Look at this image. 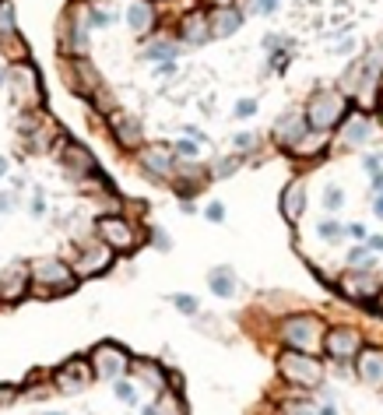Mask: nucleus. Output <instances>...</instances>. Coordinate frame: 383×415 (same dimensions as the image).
<instances>
[{
    "instance_id": "nucleus-1",
    "label": "nucleus",
    "mask_w": 383,
    "mask_h": 415,
    "mask_svg": "<svg viewBox=\"0 0 383 415\" xmlns=\"http://www.w3.org/2000/svg\"><path fill=\"white\" fill-rule=\"evenodd\" d=\"M278 370H282V377L292 380V384H302V387H316L320 380H324V366L309 356V352H282V359H278Z\"/></svg>"
},
{
    "instance_id": "nucleus-2",
    "label": "nucleus",
    "mask_w": 383,
    "mask_h": 415,
    "mask_svg": "<svg viewBox=\"0 0 383 415\" xmlns=\"http://www.w3.org/2000/svg\"><path fill=\"white\" fill-rule=\"evenodd\" d=\"M282 338H285L295 352H309L313 356L320 348V341H324V324L316 317H292L285 327H282Z\"/></svg>"
},
{
    "instance_id": "nucleus-3",
    "label": "nucleus",
    "mask_w": 383,
    "mask_h": 415,
    "mask_svg": "<svg viewBox=\"0 0 383 415\" xmlns=\"http://www.w3.org/2000/svg\"><path fill=\"white\" fill-rule=\"evenodd\" d=\"M341 113H345V96H338V92H316L302 116H306V127L327 130V127H334L341 120Z\"/></svg>"
},
{
    "instance_id": "nucleus-4",
    "label": "nucleus",
    "mask_w": 383,
    "mask_h": 415,
    "mask_svg": "<svg viewBox=\"0 0 383 415\" xmlns=\"http://www.w3.org/2000/svg\"><path fill=\"white\" fill-rule=\"evenodd\" d=\"M127 352L120 348V345H113V341H102L96 352H92V366H96L98 377H105V380H113V377H123L127 373Z\"/></svg>"
},
{
    "instance_id": "nucleus-5",
    "label": "nucleus",
    "mask_w": 383,
    "mask_h": 415,
    "mask_svg": "<svg viewBox=\"0 0 383 415\" xmlns=\"http://www.w3.org/2000/svg\"><path fill=\"white\" fill-rule=\"evenodd\" d=\"M32 282L39 289H53V285H60V292H71L74 289V278H71V271L60 261H39L32 268Z\"/></svg>"
},
{
    "instance_id": "nucleus-6",
    "label": "nucleus",
    "mask_w": 383,
    "mask_h": 415,
    "mask_svg": "<svg viewBox=\"0 0 383 415\" xmlns=\"http://www.w3.org/2000/svg\"><path fill=\"white\" fill-rule=\"evenodd\" d=\"M88 380H92V370H88V363H85V359H67V363L57 370V387H60L64 394H78V391H85V387H88Z\"/></svg>"
},
{
    "instance_id": "nucleus-7",
    "label": "nucleus",
    "mask_w": 383,
    "mask_h": 415,
    "mask_svg": "<svg viewBox=\"0 0 383 415\" xmlns=\"http://www.w3.org/2000/svg\"><path fill=\"white\" fill-rule=\"evenodd\" d=\"M98 236L113 250H134V229L123 218H98Z\"/></svg>"
},
{
    "instance_id": "nucleus-8",
    "label": "nucleus",
    "mask_w": 383,
    "mask_h": 415,
    "mask_svg": "<svg viewBox=\"0 0 383 415\" xmlns=\"http://www.w3.org/2000/svg\"><path fill=\"white\" fill-rule=\"evenodd\" d=\"M359 345H362V338H359V331H352V327H334V331L327 334V352H331L334 359L355 356Z\"/></svg>"
},
{
    "instance_id": "nucleus-9",
    "label": "nucleus",
    "mask_w": 383,
    "mask_h": 415,
    "mask_svg": "<svg viewBox=\"0 0 383 415\" xmlns=\"http://www.w3.org/2000/svg\"><path fill=\"white\" fill-rule=\"evenodd\" d=\"M359 377L370 387H383V348H362L359 352Z\"/></svg>"
},
{
    "instance_id": "nucleus-10",
    "label": "nucleus",
    "mask_w": 383,
    "mask_h": 415,
    "mask_svg": "<svg viewBox=\"0 0 383 415\" xmlns=\"http://www.w3.org/2000/svg\"><path fill=\"white\" fill-rule=\"evenodd\" d=\"M302 134H306V116L302 113H288V116L278 120V127H275L278 144H288V148H299Z\"/></svg>"
},
{
    "instance_id": "nucleus-11",
    "label": "nucleus",
    "mask_w": 383,
    "mask_h": 415,
    "mask_svg": "<svg viewBox=\"0 0 383 415\" xmlns=\"http://www.w3.org/2000/svg\"><path fill=\"white\" fill-rule=\"evenodd\" d=\"M109 261H113L109 246H88V250H81V264H78V275H85V278H92V275H102V271L109 268Z\"/></svg>"
},
{
    "instance_id": "nucleus-12",
    "label": "nucleus",
    "mask_w": 383,
    "mask_h": 415,
    "mask_svg": "<svg viewBox=\"0 0 383 415\" xmlns=\"http://www.w3.org/2000/svg\"><path fill=\"white\" fill-rule=\"evenodd\" d=\"M302 208H306V187H302V180H292L285 191H282V211H285L288 222H299L302 218Z\"/></svg>"
},
{
    "instance_id": "nucleus-13",
    "label": "nucleus",
    "mask_w": 383,
    "mask_h": 415,
    "mask_svg": "<svg viewBox=\"0 0 383 415\" xmlns=\"http://www.w3.org/2000/svg\"><path fill=\"white\" fill-rule=\"evenodd\" d=\"M28 289V268H7L0 275V296L4 300H18Z\"/></svg>"
},
{
    "instance_id": "nucleus-14",
    "label": "nucleus",
    "mask_w": 383,
    "mask_h": 415,
    "mask_svg": "<svg viewBox=\"0 0 383 415\" xmlns=\"http://www.w3.org/2000/svg\"><path fill=\"white\" fill-rule=\"evenodd\" d=\"M207 25H211V35H218V39H222V35H232V32L243 25V18H239L232 7H218V11L207 18Z\"/></svg>"
},
{
    "instance_id": "nucleus-15",
    "label": "nucleus",
    "mask_w": 383,
    "mask_h": 415,
    "mask_svg": "<svg viewBox=\"0 0 383 415\" xmlns=\"http://www.w3.org/2000/svg\"><path fill=\"white\" fill-rule=\"evenodd\" d=\"M141 166H144L148 173H155V176H169V169H173V152H169V148H148V152H141Z\"/></svg>"
},
{
    "instance_id": "nucleus-16",
    "label": "nucleus",
    "mask_w": 383,
    "mask_h": 415,
    "mask_svg": "<svg viewBox=\"0 0 383 415\" xmlns=\"http://www.w3.org/2000/svg\"><path fill=\"white\" fill-rule=\"evenodd\" d=\"M11 85H14L18 103H25V89H28V96H32V99L39 96V78H35V71H32V67H14V71H11Z\"/></svg>"
},
{
    "instance_id": "nucleus-17",
    "label": "nucleus",
    "mask_w": 383,
    "mask_h": 415,
    "mask_svg": "<svg viewBox=\"0 0 383 415\" xmlns=\"http://www.w3.org/2000/svg\"><path fill=\"white\" fill-rule=\"evenodd\" d=\"M180 35L187 39V42H207L211 39V25H207V18L204 14H187L183 18V28H180Z\"/></svg>"
},
{
    "instance_id": "nucleus-18",
    "label": "nucleus",
    "mask_w": 383,
    "mask_h": 415,
    "mask_svg": "<svg viewBox=\"0 0 383 415\" xmlns=\"http://www.w3.org/2000/svg\"><path fill=\"white\" fill-rule=\"evenodd\" d=\"M113 130H116V141H120L123 148H137V144H141V123H137L134 116H116Z\"/></svg>"
},
{
    "instance_id": "nucleus-19",
    "label": "nucleus",
    "mask_w": 383,
    "mask_h": 415,
    "mask_svg": "<svg viewBox=\"0 0 383 415\" xmlns=\"http://www.w3.org/2000/svg\"><path fill=\"white\" fill-rule=\"evenodd\" d=\"M207 282H211V292L215 296H236V275L229 268H215L207 275Z\"/></svg>"
},
{
    "instance_id": "nucleus-20",
    "label": "nucleus",
    "mask_w": 383,
    "mask_h": 415,
    "mask_svg": "<svg viewBox=\"0 0 383 415\" xmlns=\"http://www.w3.org/2000/svg\"><path fill=\"white\" fill-rule=\"evenodd\" d=\"M377 289H380L377 278H345V292H348L352 300H373Z\"/></svg>"
},
{
    "instance_id": "nucleus-21",
    "label": "nucleus",
    "mask_w": 383,
    "mask_h": 415,
    "mask_svg": "<svg viewBox=\"0 0 383 415\" xmlns=\"http://www.w3.org/2000/svg\"><path fill=\"white\" fill-rule=\"evenodd\" d=\"M127 21H130V28H134V32H148V28L155 25V14H152V7H148V4H130Z\"/></svg>"
},
{
    "instance_id": "nucleus-22",
    "label": "nucleus",
    "mask_w": 383,
    "mask_h": 415,
    "mask_svg": "<svg viewBox=\"0 0 383 415\" xmlns=\"http://www.w3.org/2000/svg\"><path fill=\"white\" fill-rule=\"evenodd\" d=\"M370 134H373L370 120H359V116H355V120L348 123V130H345V137H341V141H345L348 148H355V144H366V141H370Z\"/></svg>"
},
{
    "instance_id": "nucleus-23",
    "label": "nucleus",
    "mask_w": 383,
    "mask_h": 415,
    "mask_svg": "<svg viewBox=\"0 0 383 415\" xmlns=\"http://www.w3.org/2000/svg\"><path fill=\"white\" fill-rule=\"evenodd\" d=\"M144 415H183V405H180V398H173V394H169V398H162L155 409H148Z\"/></svg>"
},
{
    "instance_id": "nucleus-24",
    "label": "nucleus",
    "mask_w": 383,
    "mask_h": 415,
    "mask_svg": "<svg viewBox=\"0 0 383 415\" xmlns=\"http://www.w3.org/2000/svg\"><path fill=\"white\" fill-rule=\"evenodd\" d=\"M141 373H144V380H148L155 391H162V387H166V380H162V370H159L155 363H141Z\"/></svg>"
},
{
    "instance_id": "nucleus-25",
    "label": "nucleus",
    "mask_w": 383,
    "mask_h": 415,
    "mask_svg": "<svg viewBox=\"0 0 383 415\" xmlns=\"http://www.w3.org/2000/svg\"><path fill=\"white\" fill-rule=\"evenodd\" d=\"M341 201H345V194H341L338 187H327V191H324V205H327V211H338Z\"/></svg>"
},
{
    "instance_id": "nucleus-26",
    "label": "nucleus",
    "mask_w": 383,
    "mask_h": 415,
    "mask_svg": "<svg viewBox=\"0 0 383 415\" xmlns=\"http://www.w3.org/2000/svg\"><path fill=\"white\" fill-rule=\"evenodd\" d=\"M282 415H316V412H313V405H306V402H285Z\"/></svg>"
},
{
    "instance_id": "nucleus-27",
    "label": "nucleus",
    "mask_w": 383,
    "mask_h": 415,
    "mask_svg": "<svg viewBox=\"0 0 383 415\" xmlns=\"http://www.w3.org/2000/svg\"><path fill=\"white\" fill-rule=\"evenodd\" d=\"M341 232H345V229H341V225H334V222H324V225H320V236H324L327 243H334Z\"/></svg>"
},
{
    "instance_id": "nucleus-28",
    "label": "nucleus",
    "mask_w": 383,
    "mask_h": 415,
    "mask_svg": "<svg viewBox=\"0 0 383 415\" xmlns=\"http://www.w3.org/2000/svg\"><path fill=\"white\" fill-rule=\"evenodd\" d=\"M148 57H169V60H173L176 50H173V46H155V50H148Z\"/></svg>"
},
{
    "instance_id": "nucleus-29",
    "label": "nucleus",
    "mask_w": 383,
    "mask_h": 415,
    "mask_svg": "<svg viewBox=\"0 0 383 415\" xmlns=\"http://www.w3.org/2000/svg\"><path fill=\"white\" fill-rule=\"evenodd\" d=\"M352 264H355V268H370V254H366V250H355V254H352Z\"/></svg>"
},
{
    "instance_id": "nucleus-30",
    "label": "nucleus",
    "mask_w": 383,
    "mask_h": 415,
    "mask_svg": "<svg viewBox=\"0 0 383 415\" xmlns=\"http://www.w3.org/2000/svg\"><path fill=\"white\" fill-rule=\"evenodd\" d=\"M253 109H257V103H250V99H243V103L236 106V113H239V116H250Z\"/></svg>"
},
{
    "instance_id": "nucleus-31",
    "label": "nucleus",
    "mask_w": 383,
    "mask_h": 415,
    "mask_svg": "<svg viewBox=\"0 0 383 415\" xmlns=\"http://www.w3.org/2000/svg\"><path fill=\"white\" fill-rule=\"evenodd\" d=\"M0 25H4L7 32L14 28V21H11V7H0Z\"/></svg>"
},
{
    "instance_id": "nucleus-32",
    "label": "nucleus",
    "mask_w": 383,
    "mask_h": 415,
    "mask_svg": "<svg viewBox=\"0 0 383 415\" xmlns=\"http://www.w3.org/2000/svg\"><path fill=\"white\" fill-rule=\"evenodd\" d=\"M222 215H225V211H222V205H211V208H207V218H211V222H222Z\"/></svg>"
},
{
    "instance_id": "nucleus-33",
    "label": "nucleus",
    "mask_w": 383,
    "mask_h": 415,
    "mask_svg": "<svg viewBox=\"0 0 383 415\" xmlns=\"http://www.w3.org/2000/svg\"><path fill=\"white\" fill-rule=\"evenodd\" d=\"M176 307H180V310H187V313L197 310V307H193V300H187V296H180V300H176Z\"/></svg>"
},
{
    "instance_id": "nucleus-34",
    "label": "nucleus",
    "mask_w": 383,
    "mask_h": 415,
    "mask_svg": "<svg viewBox=\"0 0 383 415\" xmlns=\"http://www.w3.org/2000/svg\"><path fill=\"white\" fill-rule=\"evenodd\" d=\"M176 152H183V155H197V148H193L190 141H180V148Z\"/></svg>"
},
{
    "instance_id": "nucleus-35",
    "label": "nucleus",
    "mask_w": 383,
    "mask_h": 415,
    "mask_svg": "<svg viewBox=\"0 0 383 415\" xmlns=\"http://www.w3.org/2000/svg\"><path fill=\"white\" fill-rule=\"evenodd\" d=\"M261 7H264V14H271L275 11V0H261Z\"/></svg>"
},
{
    "instance_id": "nucleus-36",
    "label": "nucleus",
    "mask_w": 383,
    "mask_h": 415,
    "mask_svg": "<svg viewBox=\"0 0 383 415\" xmlns=\"http://www.w3.org/2000/svg\"><path fill=\"white\" fill-rule=\"evenodd\" d=\"M4 169H7V162H4V159H0V176H4Z\"/></svg>"
},
{
    "instance_id": "nucleus-37",
    "label": "nucleus",
    "mask_w": 383,
    "mask_h": 415,
    "mask_svg": "<svg viewBox=\"0 0 383 415\" xmlns=\"http://www.w3.org/2000/svg\"><path fill=\"white\" fill-rule=\"evenodd\" d=\"M377 215H383V201H377Z\"/></svg>"
}]
</instances>
